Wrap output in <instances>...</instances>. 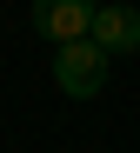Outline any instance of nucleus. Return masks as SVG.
Returning a JSON list of instances; mask_svg holds the SVG:
<instances>
[{
  "label": "nucleus",
  "instance_id": "f257e3e1",
  "mask_svg": "<svg viewBox=\"0 0 140 153\" xmlns=\"http://www.w3.org/2000/svg\"><path fill=\"white\" fill-rule=\"evenodd\" d=\"M107 60L94 40H67V47H53V87H60L67 100H94L100 87H107Z\"/></svg>",
  "mask_w": 140,
  "mask_h": 153
},
{
  "label": "nucleus",
  "instance_id": "f03ea898",
  "mask_svg": "<svg viewBox=\"0 0 140 153\" xmlns=\"http://www.w3.org/2000/svg\"><path fill=\"white\" fill-rule=\"evenodd\" d=\"M94 13H100V0H34V33H40V40H53V47L87 40Z\"/></svg>",
  "mask_w": 140,
  "mask_h": 153
},
{
  "label": "nucleus",
  "instance_id": "7ed1b4c3",
  "mask_svg": "<svg viewBox=\"0 0 140 153\" xmlns=\"http://www.w3.org/2000/svg\"><path fill=\"white\" fill-rule=\"evenodd\" d=\"M87 40L100 47L107 60L140 53V13H133V7H100V13H94V27H87Z\"/></svg>",
  "mask_w": 140,
  "mask_h": 153
}]
</instances>
